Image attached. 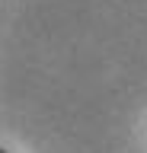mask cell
I'll use <instances>...</instances> for the list:
<instances>
[{
	"label": "cell",
	"mask_w": 147,
	"mask_h": 153,
	"mask_svg": "<svg viewBox=\"0 0 147 153\" xmlns=\"http://www.w3.org/2000/svg\"><path fill=\"white\" fill-rule=\"evenodd\" d=\"M0 153H10V150H0Z\"/></svg>",
	"instance_id": "6da1fadb"
}]
</instances>
